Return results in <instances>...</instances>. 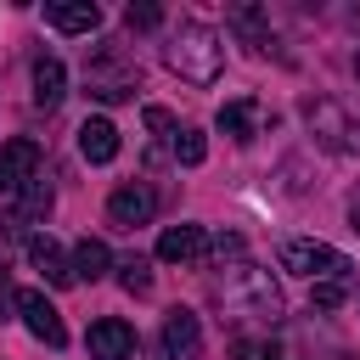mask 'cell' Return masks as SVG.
<instances>
[{
  "label": "cell",
  "instance_id": "1",
  "mask_svg": "<svg viewBox=\"0 0 360 360\" xmlns=\"http://www.w3.org/2000/svg\"><path fill=\"white\" fill-rule=\"evenodd\" d=\"M214 292H219L225 309H236V315H253V321H276V315H281V292H276L270 270L248 264L242 253H236V259H219Z\"/></svg>",
  "mask_w": 360,
  "mask_h": 360
},
{
  "label": "cell",
  "instance_id": "2",
  "mask_svg": "<svg viewBox=\"0 0 360 360\" xmlns=\"http://www.w3.org/2000/svg\"><path fill=\"white\" fill-rule=\"evenodd\" d=\"M163 62H169V73H180L186 84L208 90V84H219V73H225V39H219L208 22H186V28L163 45Z\"/></svg>",
  "mask_w": 360,
  "mask_h": 360
},
{
  "label": "cell",
  "instance_id": "3",
  "mask_svg": "<svg viewBox=\"0 0 360 360\" xmlns=\"http://www.w3.org/2000/svg\"><path fill=\"white\" fill-rule=\"evenodd\" d=\"M84 90H90L96 101H107V107L129 101V96L141 90V68H135V56H129L124 45H96L90 62H84Z\"/></svg>",
  "mask_w": 360,
  "mask_h": 360
},
{
  "label": "cell",
  "instance_id": "4",
  "mask_svg": "<svg viewBox=\"0 0 360 360\" xmlns=\"http://www.w3.org/2000/svg\"><path fill=\"white\" fill-rule=\"evenodd\" d=\"M281 270L292 276H309V281H343L349 276V259L326 242H309V236H287L281 242Z\"/></svg>",
  "mask_w": 360,
  "mask_h": 360
},
{
  "label": "cell",
  "instance_id": "5",
  "mask_svg": "<svg viewBox=\"0 0 360 360\" xmlns=\"http://www.w3.org/2000/svg\"><path fill=\"white\" fill-rule=\"evenodd\" d=\"M34 180H39V146H34L28 135L6 141V146H0V197H11V202H17Z\"/></svg>",
  "mask_w": 360,
  "mask_h": 360
},
{
  "label": "cell",
  "instance_id": "6",
  "mask_svg": "<svg viewBox=\"0 0 360 360\" xmlns=\"http://www.w3.org/2000/svg\"><path fill=\"white\" fill-rule=\"evenodd\" d=\"M17 315H22V326H28L45 349H62V343H68V326H62L56 304H51L39 287H22V292H17Z\"/></svg>",
  "mask_w": 360,
  "mask_h": 360
},
{
  "label": "cell",
  "instance_id": "7",
  "mask_svg": "<svg viewBox=\"0 0 360 360\" xmlns=\"http://www.w3.org/2000/svg\"><path fill=\"white\" fill-rule=\"evenodd\" d=\"M84 349H90V360H135V326L118 315H101L84 332Z\"/></svg>",
  "mask_w": 360,
  "mask_h": 360
},
{
  "label": "cell",
  "instance_id": "8",
  "mask_svg": "<svg viewBox=\"0 0 360 360\" xmlns=\"http://www.w3.org/2000/svg\"><path fill=\"white\" fill-rule=\"evenodd\" d=\"M152 214H158V191H152V186H118V191L107 197V219L124 225V231L146 225Z\"/></svg>",
  "mask_w": 360,
  "mask_h": 360
},
{
  "label": "cell",
  "instance_id": "9",
  "mask_svg": "<svg viewBox=\"0 0 360 360\" xmlns=\"http://www.w3.org/2000/svg\"><path fill=\"white\" fill-rule=\"evenodd\" d=\"M197 349H202L197 315H191V309H169V315H163V354H169V360H197Z\"/></svg>",
  "mask_w": 360,
  "mask_h": 360
},
{
  "label": "cell",
  "instance_id": "10",
  "mask_svg": "<svg viewBox=\"0 0 360 360\" xmlns=\"http://www.w3.org/2000/svg\"><path fill=\"white\" fill-rule=\"evenodd\" d=\"M45 22L56 34H96L101 28V6L96 0H51L45 6Z\"/></svg>",
  "mask_w": 360,
  "mask_h": 360
},
{
  "label": "cell",
  "instance_id": "11",
  "mask_svg": "<svg viewBox=\"0 0 360 360\" xmlns=\"http://www.w3.org/2000/svg\"><path fill=\"white\" fill-rule=\"evenodd\" d=\"M202 253H208L202 225H169V231L158 236V259H163V264H197Z\"/></svg>",
  "mask_w": 360,
  "mask_h": 360
},
{
  "label": "cell",
  "instance_id": "12",
  "mask_svg": "<svg viewBox=\"0 0 360 360\" xmlns=\"http://www.w3.org/2000/svg\"><path fill=\"white\" fill-rule=\"evenodd\" d=\"M79 152H84V163H112V158H118V129H112V118H84V124H79Z\"/></svg>",
  "mask_w": 360,
  "mask_h": 360
},
{
  "label": "cell",
  "instance_id": "13",
  "mask_svg": "<svg viewBox=\"0 0 360 360\" xmlns=\"http://www.w3.org/2000/svg\"><path fill=\"white\" fill-rule=\"evenodd\" d=\"M62 96H68V68H62L56 56H39V62H34V107L51 112Z\"/></svg>",
  "mask_w": 360,
  "mask_h": 360
},
{
  "label": "cell",
  "instance_id": "14",
  "mask_svg": "<svg viewBox=\"0 0 360 360\" xmlns=\"http://www.w3.org/2000/svg\"><path fill=\"white\" fill-rule=\"evenodd\" d=\"M28 259L39 264V276H45L51 287H73V259H62L51 236H34V242H28Z\"/></svg>",
  "mask_w": 360,
  "mask_h": 360
},
{
  "label": "cell",
  "instance_id": "15",
  "mask_svg": "<svg viewBox=\"0 0 360 360\" xmlns=\"http://www.w3.org/2000/svg\"><path fill=\"white\" fill-rule=\"evenodd\" d=\"M112 270V253H107V242H96V236H79L73 242V281H101Z\"/></svg>",
  "mask_w": 360,
  "mask_h": 360
},
{
  "label": "cell",
  "instance_id": "16",
  "mask_svg": "<svg viewBox=\"0 0 360 360\" xmlns=\"http://www.w3.org/2000/svg\"><path fill=\"white\" fill-rule=\"evenodd\" d=\"M214 124H219V129H225V135H231V141H242V146H248V141H253V135H259V107H253V101H248V96H242V101H225V107H219V118H214Z\"/></svg>",
  "mask_w": 360,
  "mask_h": 360
},
{
  "label": "cell",
  "instance_id": "17",
  "mask_svg": "<svg viewBox=\"0 0 360 360\" xmlns=\"http://www.w3.org/2000/svg\"><path fill=\"white\" fill-rule=\"evenodd\" d=\"M51 214V186H45V174L17 197V225H28V219H45Z\"/></svg>",
  "mask_w": 360,
  "mask_h": 360
},
{
  "label": "cell",
  "instance_id": "18",
  "mask_svg": "<svg viewBox=\"0 0 360 360\" xmlns=\"http://www.w3.org/2000/svg\"><path fill=\"white\" fill-rule=\"evenodd\" d=\"M174 158H180L186 169H197V163L208 158V141H202L197 129H180V135H174Z\"/></svg>",
  "mask_w": 360,
  "mask_h": 360
},
{
  "label": "cell",
  "instance_id": "19",
  "mask_svg": "<svg viewBox=\"0 0 360 360\" xmlns=\"http://www.w3.org/2000/svg\"><path fill=\"white\" fill-rule=\"evenodd\" d=\"M118 287H124V292H152V270H146V259H124V264H118Z\"/></svg>",
  "mask_w": 360,
  "mask_h": 360
},
{
  "label": "cell",
  "instance_id": "20",
  "mask_svg": "<svg viewBox=\"0 0 360 360\" xmlns=\"http://www.w3.org/2000/svg\"><path fill=\"white\" fill-rule=\"evenodd\" d=\"M231 360H281V349L264 343V338H242V343L231 349Z\"/></svg>",
  "mask_w": 360,
  "mask_h": 360
},
{
  "label": "cell",
  "instance_id": "21",
  "mask_svg": "<svg viewBox=\"0 0 360 360\" xmlns=\"http://www.w3.org/2000/svg\"><path fill=\"white\" fill-rule=\"evenodd\" d=\"M124 22L146 34V28H158V22H163V11H158V6H129V11H124Z\"/></svg>",
  "mask_w": 360,
  "mask_h": 360
},
{
  "label": "cell",
  "instance_id": "22",
  "mask_svg": "<svg viewBox=\"0 0 360 360\" xmlns=\"http://www.w3.org/2000/svg\"><path fill=\"white\" fill-rule=\"evenodd\" d=\"M315 304L321 309H338L343 304V281H315Z\"/></svg>",
  "mask_w": 360,
  "mask_h": 360
},
{
  "label": "cell",
  "instance_id": "23",
  "mask_svg": "<svg viewBox=\"0 0 360 360\" xmlns=\"http://www.w3.org/2000/svg\"><path fill=\"white\" fill-rule=\"evenodd\" d=\"M146 129H152V135L174 129V112H169V107H146Z\"/></svg>",
  "mask_w": 360,
  "mask_h": 360
},
{
  "label": "cell",
  "instance_id": "24",
  "mask_svg": "<svg viewBox=\"0 0 360 360\" xmlns=\"http://www.w3.org/2000/svg\"><path fill=\"white\" fill-rule=\"evenodd\" d=\"M354 231H360V197H354Z\"/></svg>",
  "mask_w": 360,
  "mask_h": 360
},
{
  "label": "cell",
  "instance_id": "25",
  "mask_svg": "<svg viewBox=\"0 0 360 360\" xmlns=\"http://www.w3.org/2000/svg\"><path fill=\"white\" fill-rule=\"evenodd\" d=\"M354 73H360V56H354Z\"/></svg>",
  "mask_w": 360,
  "mask_h": 360
}]
</instances>
